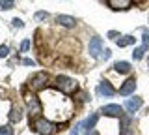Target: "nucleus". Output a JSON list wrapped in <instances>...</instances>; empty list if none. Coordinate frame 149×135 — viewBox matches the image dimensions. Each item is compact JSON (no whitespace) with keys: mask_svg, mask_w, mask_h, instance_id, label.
<instances>
[{"mask_svg":"<svg viewBox=\"0 0 149 135\" xmlns=\"http://www.w3.org/2000/svg\"><path fill=\"white\" fill-rule=\"evenodd\" d=\"M49 98L54 101L52 107H47V113H49L50 118L54 120H60V122H65V120L71 116V101L65 100L62 94H54V92H49Z\"/></svg>","mask_w":149,"mask_h":135,"instance_id":"f257e3e1","label":"nucleus"},{"mask_svg":"<svg viewBox=\"0 0 149 135\" xmlns=\"http://www.w3.org/2000/svg\"><path fill=\"white\" fill-rule=\"evenodd\" d=\"M54 86H56V90L63 92V94H71V92L77 90V81L67 75H58L54 81Z\"/></svg>","mask_w":149,"mask_h":135,"instance_id":"f03ea898","label":"nucleus"},{"mask_svg":"<svg viewBox=\"0 0 149 135\" xmlns=\"http://www.w3.org/2000/svg\"><path fill=\"white\" fill-rule=\"evenodd\" d=\"M34 129L39 135H52V133H56L58 126L49 118H37V120H34Z\"/></svg>","mask_w":149,"mask_h":135,"instance_id":"7ed1b4c3","label":"nucleus"},{"mask_svg":"<svg viewBox=\"0 0 149 135\" xmlns=\"http://www.w3.org/2000/svg\"><path fill=\"white\" fill-rule=\"evenodd\" d=\"M24 101L28 105V111H30V116H37L43 111V103L39 101V98L32 92H24Z\"/></svg>","mask_w":149,"mask_h":135,"instance_id":"20e7f679","label":"nucleus"},{"mask_svg":"<svg viewBox=\"0 0 149 135\" xmlns=\"http://www.w3.org/2000/svg\"><path fill=\"white\" fill-rule=\"evenodd\" d=\"M47 86V73L45 71H37L34 77L30 79V88L32 90H43Z\"/></svg>","mask_w":149,"mask_h":135,"instance_id":"39448f33","label":"nucleus"},{"mask_svg":"<svg viewBox=\"0 0 149 135\" xmlns=\"http://www.w3.org/2000/svg\"><path fill=\"white\" fill-rule=\"evenodd\" d=\"M101 113L104 116H112V118H119L123 115V107L121 105H116V103H110V105H104L101 109Z\"/></svg>","mask_w":149,"mask_h":135,"instance_id":"423d86ee","label":"nucleus"},{"mask_svg":"<svg viewBox=\"0 0 149 135\" xmlns=\"http://www.w3.org/2000/svg\"><path fill=\"white\" fill-rule=\"evenodd\" d=\"M101 53H102V40L93 38L90 41V57L91 58H101Z\"/></svg>","mask_w":149,"mask_h":135,"instance_id":"0eeeda50","label":"nucleus"},{"mask_svg":"<svg viewBox=\"0 0 149 135\" xmlns=\"http://www.w3.org/2000/svg\"><path fill=\"white\" fill-rule=\"evenodd\" d=\"M97 92H99L101 96H104V98H112L116 94V90L112 88V85L108 81H102V83H99V86H97Z\"/></svg>","mask_w":149,"mask_h":135,"instance_id":"6e6552de","label":"nucleus"},{"mask_svg":"<svg viewBox=\"0 0 149 135\" xmlns=\"http://www.w3.org/2000/svg\"><path fill=\"white\" fill-rule=\"evenodd\" d=\"M108 6L112 10L119 11V10H129L132 6V0H108Z\"/></svg>","mask_w":149,"mask_h":135,"instance_id":"1a4fd4ad","label":"nucleus"},{"mask_svg":"<svg viewBox=\"0 0 149 135\" xmlns=\"http://www.w3.org/2000/svg\"><path fill=\"white\" fill-rule=\"evenodd\" d=\"M140 107H142V98H138V96L129 98V100L125 101V109H127L129 113H134V111H138Z\"/></svg>","mask_w":149,"mask_h":135,"instance_id":"9d476101","label":"nucleus"},{"mask_svg":"<svg viewBox=\"0 0 149 135\" xmlns=\"http://www.w3.org/2000/svg\"><path fill=\"white\" fill-rule=\"evenodd\" d=\"M134 88H136V81H134V79H127V81L123 83V86L119 88V94L121 96H130L134 92Z\"/></svg>","mask_w":149,"mask_h":135,"instance_id":"9b49d317","label":"nucleus"},{"mask_svg":"<svg viewBox=\"0 0 149 135\" xmlns=\"http://www.w3.org/2000/svg\"><path fill=\"white\" fill-rule=\"evenodd\" d=\"M56 23H60L62 26H67V28H73V26L77 25V21H74L73 17H69V15H58L56 17Z\"/></svg>","mask_w":149,"mask_h":135,"instance_id":"f8f14e48","label":"nucleus"},{"mask_svg":"<svg viewBox=\"0 0 149 135\" xmlns=\"http://www.w3.org/2000/svg\"><path fill=\"white\" fill-rule=\"evenodd\" d=\"M97 120H99V116H97L95 113H93V115H90V116H88V118H86V120H84V124H82V128H84V129H86V131H90V129H93V128H95V124H97Z\"/></svg>","mask_w":149,"mask_h":135,"instance_id":"ddd939ff","label":"nucleus"},{"mask_svg":"<svg viewBox=\"0 0 149 135\" xmlns=\"http://www.w3.org/2000/svg\"><path fill=\"white\" fill-rule=\"evenodd\" d=\"M134 40L136 38H132V36H119L116 40V43H118V47H129V45L134 43Z\"/></svg>","mask_w":149,"mask_h":135,"instance_id":"4468645a","label":"nucleus"},{"mask_svg":"<svg viewBox=\"0 0 149 135\" xmlns=\"http://www.w3.org/2000/svg\"><path fill=\"white\" fill-rule=\"evenodd\" d=\"M116 71L118 73H129L130 71V64L129 62H125V60H119V62H116Z\"/></svg>","mask_w":149,"mask_h":135,"instance_id":"2eb2a0df","label":"nucleus"},{"mask_svg":"<svg viewBox=\"0 0 149 135\" xmlns=\"http://www.w3.org/2000/svg\"><path fill=\"white\" fill-rule=\"evenodd\" d=\"M146 45L143 47H138V49H134V53H132V57H134V60H140V58H143V53H146Z\"/></svg>","mask_w":149,"mask_h":135,"instance_id":"dca6fc26","label":"nucleus"},{"mask_svg":"<svg viewBox=\"0 0 149 135\" xmlns=\"http://www.w3.org/2000/svg\"><path fill=\"white\" fill-rule=\"evenodd\" d=\"M13 6H15L13 0H0V10H11Z\"/></svg>","mask_w":149,"mask_h":135,"instance_id":"f3484780","label":"nucleus"},{"mask_svg":"<svg viewBox=\"0 0 149 135\" xmlns=\"http://www.w3.org/2000/svg\"><path fill=\"white\" fill-rule=\"evenodd\" d=\"M9 118H11L13 122H19V120H21V109H19V107H15V109L11 111V115H9Z\"/></svg>","mask_w":149,"mask_h":135,"instance_id":"a211bd4d","label":"nucleus"},{"mask_svg":"<svg viewBox=\"0 0 149 135\" xmlns=\"http://www.w3.org/2000/svg\"><path fill=\"white\" fill-rule=\"evenodd\" d=\"M0 135H13V128H9V126H0Z\"/></svg>","mask_w":149,"mask_h":135,"instance_id":"6ab92c4d","label":"nucleus"},{"mask_svg":"<svg viewBox=\"0 0 149 135\" xmlns=\"http://www.w3.org/2000/svg\"><path fill=\"white\" fill-rule=\"evenodd\" d=\"M47 17H49V13H47V11H37V13H36V19H39V21L47 19Z\"/></svg>","mask_w":149,"mask_h":135,"instance_id":"aec40b11","label":"nucleus"},{"mask_svg":"<svg viewBox=\"0 0 149 135\" xmlns=\"http://www.w3.org/2000/svg\"><path fill=\"white\" fill-rule=\"evenodd\" d=\"M28 49H30V40H24L21 43V51H28Z\"/></svg>","mask_w":149,"mask_h":135,"instance_id":"412c9836","label":"nucleus"},{"mask_svg":"<svg viewBox=\"0 0 149 135\" xmlns=\"http://www.w3.org/2000/svg\"><path fill=\"white\" fill-rule=\"evenodd\" d=\"M110 49H104V51H102V53H101V58H104V60H108L110 58Z\"/></svg>","mask_w":149,"mask_h":135,"instance_id":"4be33fe9","label":"nucleus"},{"mask_svg":"<svg viewBox=\"0 0 149 135\" xmlns=\"http://www.w3.org/2000/svg\"><path fill=\"white\" fill-rule=\"evenodd\" d=\"M4 57H8V47H6V45L0 47V58H4Z\"/></svg>","mask_w":149,"mask_h":135,"instance_id":"5701e85b","label":"nucleus"},{"mask_svg":"<svg viewBox=\"0 0 149 135\" xmlns=\"http://www.w3.org/2000/svg\"><path fill=\"white\" fill-rule=\"evenodd\" d=\"M143 45L149 47V32H143Z\"/></svg>","mask_w":149,"mask_h":135,"instance_id":"b1692460","label":"nucleus"},{"mask_svg":"<svg viewBox=\"0 0 149 135\" xmlns=\"http://www.w3.org/2000/svg\"><path fill=\"white\" fill-rule=\"evenodd\" d=\"M22 64H24V66H34V60L32 58H22Z\"/></svg>","mask_w":149,"mask_h":135,"instance_id":"393cba45","label":"nucleus"},{"mask_svg":"<svg viewBox=\"0 0 149 135\" xmlns=\"http://www.w3.org/2000/svg\"><path fill=\"white\" fill-rule=\"evenodd\" d=\"M13 25H15L17 28H22V21L21 19H13Z\"/></svg>","mask_w":149,"mask_h":135,"instance_id":"a878e982","label":"nucleus"},{"mask_svg":"<svg viewBox=\"0 0 149 135\" xmlns=\"http://www.w3.org/2000/svg\"><path fill=\"white\" fill-rule=\"evenodd\" d=\"M86 135H99V133H97L95 129H90V131H86Z\"/></svg>","mask_w":149,"mask_h":135,"instance_id":"bb28decb","label":"nucleus"}]
</instances>
